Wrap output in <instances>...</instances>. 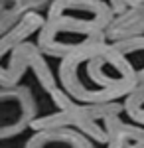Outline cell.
I'll use <instances>...</instances> for the list:
<instances>
[{
	"mask_svg": "<svg viewBox=\"0 0 144 148\" xmlns=\"http://www.w3.org/2000/svg\"><path fill=\"white\" fill-rule=\"evenodd\" d=\"M59 89L83 105L119 103L136 87L130 67L111 44L63 57L57 69Z\"/></svg>",
	"mask_w": 144,
	"mask_h": 148,
	"instance_id": "cell-1",
	"label": "cell"
},
{
	"mask_svg": "<svg viewBox=\"0 0 144 148\" xmlns=\"http://www.w3.org/2000/svg\"><path fill=\"white\" fill-rule=\"evenodd\" d=\"M115 20L105 0H51L38 32V49L49 57H69L107 44L105 32Z\"/></svg>",
	"mask_w": 144,
	"mask_h": 148,
	"instance_id": "cell-2",
	"label": "cell"
},
{
	"mask_svg": "<svg viewBox=\"0 0 144 148\" xmlns=\"http://www.w3.org/2000/svg\"><path fill=\"white\" fill-rule=\"evenodd\" d=\"M51 101L56 103L57 111L45 116H36L30 128L38 130H53V128H71L79 134L87 136L93 144H107L109 134L105 128V121L112 114L122 113V103H105V105H83L69 99L59 87H56Z\"/></svg>",
	"mask_w": 144,
	"mask_h": 148,
	"instance_id": "cell-3",
	"label": "cell"
},
{
	"mask_svg": "<svg viewBox=\"0 0 144 148\" xmlns=\"http://www.w3.org/2000/svg\"><path fill=\"white\" fill-rule=\"evenodd\" d=\"M26 71H34L36 79L44 87V91L51 93L57 87L53 71L49 67L45 56L38 49L34 42H22L8 56V63H0V87H16L20 85Z\"/></svg>",
	"mask_w": 144,
	"mask_h": 148,
	"instance_id": "cell-4",
	"label": "cell"
},
{
	"mask_svg": "<svg viewBox=\"0 0 144 148\" xmlns=\"http://www.w3.org/2000/svg\"><path fill=\"white\" fill-rule=\"evenodd\" d=\"M36 116L38 105L30 87H0V140L22 134Z\"/></svg>",
	"mask_w": 144,
	"mask_h": 148,
	"instance_id": "cell-5",
	"label": "cell"
},
{
	"mask_svg": "<svg viewBox=\"0 0 144 148\" xmlns=\"http://www.w3.org/2000/svg\"><path fill=\"white\" fill-rule=\"evenodd\" d=\"M24 148H97L87 136L71 128L38 130L28 138Z\"/></svg>",
	"mask_w": 144,
	"mask_h": 148,
	"instance_id": "cell-6",
	"label": "cell"
},
{
	"mask_svg": "<svg viewBox=\"0 0 144 148\" xmlns=\"http://www.w3.org/2000/svg\"><path fill=\"white\" fill-rule=\"evenodd\" d=\"M107 148H144V126L124 123L121 114H112L105 121Z\"/></svg>",
	"mask_w": 144,
	"mask_h": 148,
	"instance_id": "cell-7",
	"label": "cell"
},
{
	"mask_svg": "<svg viewBox=\"0 0 144 148\" xmlns=\"http://www.w3.org/2000/svg\"><path fill=\"white\" fill-rule=\"evenodd\" d=\"M111 46L117 49V53L130 67L134 79H136V85L144 83V36L121 40V42H115Z\"/></svg>",
	"mask_w": 144,
	"mask_h": 148,
	"instance_id": "cell-8",
	"label": "cell"
},
{
	"mask_svg": "<svg viewBox=\"0 0 144 148\" xmlns=\"http://www.w3.org/2000/svg\"><path fill=\"white\" fill-rule=\"evenodd\" d=\"M122 111L128 114L130 123L144 126V83L136 85L122 99Z\"/></svg>",
	"mask_w": 144,
	"mask_h": 148,
	"instance_id": "cell-9",
	"label": "cell"
}]
</instances>
